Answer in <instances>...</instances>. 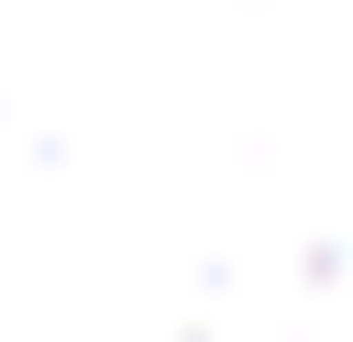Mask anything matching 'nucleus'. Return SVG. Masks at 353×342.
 <instances>
[{"label":"nucleus","instance_id":"1","mask_svg":"<svg viewBox=\"0 0 353 342\" xmlns=\"http://www.w3.org/2000/svg\"><path fill=\"white\" fill-rule=\"evenodd\" d=\"M0 342H353V0H0Z\"/></svg>","mask_w":353,"mask_h":342}]
</instances>
